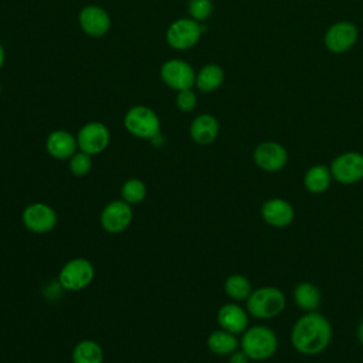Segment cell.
<instances>
[{
    "mask_svg": "<svg viewBox=\"0 0 363 363\" xmlns=\"http://www.w3.org/2000/svg\"><path fill=\"white\" fill-rule=\"evenodd\" d=\"M332 326L329 320L312 311L303 313L291 329L292 347L305 356L322 353L330 343Z\"/></svg>",
    "mask_w": 363,
    "mask_h": 363,
    "instance_id": "cell-1",
    "label": "cell"
},
{
    "mask_svg": "<svg viewBox=\"0 0 363 363\" xmlns=\"http://www.w3.org/2000/svg\"><path fill=\"white\" fill-rule=\"evenodd\" d=\"M285 295L277 286H261L252 289L245 299L248 315L257 319H271L278 316L285 308Z\"/></svg>",
    "mask_w": 363,
    "mask_h": 363,
    "instance_id": "cell-2",
    "label": "cell"
},
{
    "mask_svg": "<svg viewBox=\"0 0 363 363\" xmlns=\"http://www.w3.org/2000/svg\"><path fill=\"white\" fill-rule=\"evenodd\" d=\"M241 350L250 357V360L262 362L271 359L278 349V337L275 332L267 326L247 328L240 340Z\"/></svg>",
    "mask_w": 363,
    "mask_h": 363,
    "instance_id": "cell-3",
    "label": "cell"
},
{
    "mask_svg": "<svg viewBox=\"0 0 363 363\" xmlns=\"http://www.w3.org/2000/svg\"><path fill=\"white\" fill-rule=\"evenodd\" d=\"M125 129L138 139H155L160 133V119L157 113L146 105L129 108L123 116Z\"/></svg>",
    "mask_w": 363,
    "mask_h": 363,
    "instance_id": "cell-4",
    "label": "cell"
},
{
    "mask_svg": "<svg viewBox=\"0 0 363 363\" xmlns=\"http://www.w3.org/2000/svg\"><path fill=\"white\" fill-rule=\"evenodd\" d=\"M203 27L190 17H182L169 24L166 28V43L177 51L193 48L201 38Z\"/></svg>",
    "mask_w": 363,
    "mask_h": 363,
    "instance_id": "cell-5",
    "label": "cell"
},
{
    "mask_svg": "<svg viewBox=\"0 0 363 363\" xmlns=\"http://www.w3.org/2000/svg\"><path fill=\"white\" fill-rule=\"evenodd\" d=\"M95 277V268L91 261L77 257L65 262L58 274V281L61 286L67 291H81L86 288Z\"/></svg>",
    "mask_w": 363,
    "mask_h": 363,
    "instance_id": "cell-6",
    "label": "cell"
},
{
    "mask_svg": "<svg viewBox=\"0 0 363 363\" xmlns=\"http://www.w3.org/2000/svg\"><path fill=\"white\" fill-rule=\"evenodd\" d=\"M162 82L173 91L190 89L196 82V71L193 65L180 58H172L162 64L159 71Z\"/></svg>",
    "mask_w": 363,
    "mask_h": 363,
    "instance_id": "cell-7",
    "label": "cell"
},
{
    "mask_svg": "<svg viewBox=\"0 0 363 363\" xmlns=\"http://www.w3.org/2000/svg\"><path fill=\"white\" fill-rule=\"evenodd\" d=\"M332 179L340 184H354L363 180V153L345 152L336 156L330 166Z\"/></svg>",
    "mask_w": 363,
    "mask_h": 363,
    "instance_id": "cell-8",
    "label": "cell"
},
{
    "mask_svg": "<svg viewBox=\"0 0 363 363\" xmlns=\"http://www.w3.org/2000/svg\"><path fill=\"white\" fill-rule=\"evenodd\" d=\"M359 38V30L354 23L342 20L333 23L323 35L325 48L333 54H343L353 48Z\"/></svg>",
    "mask_w": 363,
    "mask_h": 363,
    "instance_id": "cell-9",
    "label": "cell"
},
{
    "mask_svg": "<svg viewBox=\"0 0 363 363\" xmlns=\"http://www.w3.org/2000/svg\"><path fill=\"white\" fill-rule=\"evenodd\" d=\"M111 140L109 129L105 123L92 121L82 125L77 133V143L81 152H85L91 156L102 153Z\"/></svg>",
    "mask_w": 363,
    "mask_h": 363,
    "instance_id": "cell-10",
    "label": "cell"
},
{
    "mask_svg": "<svg viewBox=\"0 0 363 363\" xmlns=\"http://www.w3.org/2000/svg\"><path fill=\"white\" fill-rule=\"evenodd\" d=\"M21 221L28 231L45 234L57 225L58 217L51 206L45 203H31L23 210Z\"/></svg>",
    "mask_w": 363,
    "mask_h": 363,
    "instance_id": "cell-11",
    "label": "cell"
},
{
    "mask_svg": "<svg viewBox=\"0 0 363 363\" xmlns=\"http://www.w3.org/2000/svg\"><path fill=\"white\" fill-rule=\"evenodd\" d=\"M252 159L255 164L264 172H279L288 163V152L286 149L274 140L261 142L255 146Z\"/></svg>",
    "mask_w": 363,
    "mask_h": 363,
    "instance_id": "cell-12",
    "label": "cell"
},
{
    "mask_svg": "<svg viewBox=\"0 0 363 363\" xmlns=\"http://www.w3.org/2000/svg\"><path fill=\"white\" fill-rule=\"evenodd\" d=\"M78 24L86 35L92 38H101L109 33L112 23L109 13L104 7L88 4L79 10Z\"/></svg>",
    "mask_w": 363,
    "mask_h": 363,
    "instance_id": "cell-13",
    "label": "cell"
},
{
    "mask_svg": "<svg viewBox=\"0 0 363 363\" xmlns=\"http://www.w3.org/2000/svg\"><path fill=\"white\" fill-rule=\"evenodd\" d=\"M133 213L130 204L121 200L108 203L101 211V225L109 234H119L125 231L132 221Z\"/></svg>",
    "mask_w": 363,
    "mask_h": 363,
    "instance_id": "cell-14",
    "label": "cell"
},
{
    "mask_svg": "<svg viewBox=\"0 0 363 363\" xmlns=\"http://www.w3.org/2000/svg\"><path fill=\"white\" fill-rule=\"evenodd\" d=\"M261 217L262 220L275 228H282L289 225L294 221L295 210L289 201L281 197L268 199L261 206Z\"/></svg>",
    "mask_w": 363,
    "mask_h": 363,
    "instance_id": "cell-15",
    "label": "cell"
},
{
    "mask_svg": "<svg viewBox=\"0 0 363 363\" xmlns=\"http://www.w3.org/2000/svg\"><path fill=\"white\" fill-rule=\"evenodd\" d=\"M45 149H47V153L57 160L69 159L78 149L77 136H74L71 132L64 129L52 130L47 136Z\"/></svg>",
    "mask_w": 363,
    "mask_h": 363,
    "instance_id": "cell-16",
    "label": "cell"
},
{
    "mask_svg": "<svg viewBox=\"0 0 363 363\" xmlns=\"http://www.w3.org/2000/svg\"><path fill=\"white\" fill-rule=\"evenodd\" d=\"M189 133L194 143L206 146L217 139L220 133V123L214 115L200 113L191 121Z\"/></svg>",
    "mask_w": 363,
    "mask_h": 363,
    "instance_id": "cell-17",
    "label": "cell"
},
{
    "mask_svg": "<svg viewBox=\"0 0 363 363\" xmlns=\"http://www.w3.org/2000/svg\"><path fill=\"white\" fill-rule=\"evenodd\" d=\"M217 322L221 329L240 335L248 328V312L237 303H225L217 312Z\"/></svg>",
    "mask_w": 363,
    "mask_h": 363,
    "instance_id": "cell-18",
    "label": "cell"
},
{
    "mask_svg": "<svg viewBox=\"0 0 363 363\" xmlns=\"http://www.w3.org/2000/svg\"><path fill=\"white\" fill-rule=\"evenodd\" d=\"M224 82V71L218 64H206L196 72L194 86L204 94L214 92Z\"/></svg>",
    "mask_w": 363,
    "mask_h": 363,
    "instance_id": "cell-19",
    "label": "cell"
},
{
    "mask_svg": "<svg viewBox=\"0 0 363 363\" xmlns=\"http://www.w3.org/2000/svg\"><path fill=\"white\" fill-rule=\"evenodd\" d=\"M332 182L330 169L325 164H313L303 176V186L312 194L325 193Z\"/></svg>",
    "mask_w": 363,
    "mask_h": 363,
    "instance_id": "cell-20",
    "label": "cell"
},
{
    "mask_svg": "<svg viewBox=\"0 0 363 363\" xmlns=\"http://www.w3.org/2000/svg\"><path fill=\"white\" fill-rule=\"evenodd\" d=\"M238 345L240 342L235 335L224 329L214 330L207 337L208 350L217 356H230L234 350L238 349Z\"/></svg>",
    "mask_w": 363,
    "mask_h": 363,
    "instance_id": "cell-21",
    "label": "cell"
},
{
    "mask_svg": "<svg viewBox=\"0 0 363 363\" xmlns=\"http://www.w3.org/2000/svg\"><path fill=\"white\" fill-rule=\"evenodd\" d=\"M294 301L299 309L312 312L320 303V291L311 282H301L294 289Z\"/></svg>",
    "mask_w": 363,
    "mask_h": 363,
    "instance_id": "cell-22",
    "label": "cell"
},
{
    "mask_svg": "<svg viewBox=\"0 0 363 363\" xmlns=\"http://www.w3.org/2000/svg\"><path fill=\"white\" fill-rule=\"evenodd\" d=\"M104 352L99 343L91 339H84L74 346L72 363H102Z\"/></svg>",
    "mask_w": 363,
    "mask_h": 363,
    "instance_id": "cell-23",
    "label": "cell"
},
{
    "mask_svg": "<svg viewBox=\"0 0 363 363\" xmlns=\"http://www.w3.org/2000/svg\"><path fill=\"white\" fill-rule=\"evenodd\" d=\"M224 292L234 301H245L252 292L251 282L241 274H231L224 282Z\"/></svg>",
    "mask_w": 363,
    "mask_h": 363,
    "instance_id": "cell-24",
    "label": "cell"
},
{
    "mask_svg": "<svg viewBox=\"0 0 363 363\" xmlns=\"http://www.w3.org/2000/svg\"><path fill=\"white\" fill-rule=\"evenodd\" d=\"M146 193H147V189H146L145 182H142L140 179H136V177L128 179L121 187L122 200L130 206L139 204L140 201H143L146 197Z\"/></svg>",
    "mask_w": 363,
    "mask_h": 363,
    "instance_id": "cell-25",
    "label": "cell"
},
{
    "mask_svg": "<svg viewBox=\"0 0 363 363\" xmlns=\"http://www.w3.org/2000/svg\"><path fill=\"white\" fill-rule=\"evenodd\" d=\"M68 160L69 172L77 177L86 176L92 169V156L85 152H75Z\"/></svg>",
    "mask_w": 363,
    "mask_h": 363,
    "instance_id": "cell-26",
    "label": "cell"
},
{
    "mask_svg": "<svg viewBox=\"0 0 363 363\" xmlns=\"http://www.w3.org/2000/svg\"><path fill=\"white\" fill-rule=\"evenodd\" d=\"M214 10L213 0H189L187 3V11L189 17L196 21H204L207 20Z\"/></svg>",
    "mask_w": 363,
    "mask_h": 363,
    "instance_id": "cell-27",
    "label": "cell"
},
{
    "mask_svg": "<svg viewBox=\"0 0 363 363\" xmlns=\"http://www.w3.org/2000/svg\"><path fill=\"white\" fill-rule=\"evenodd\" d=\"M176 106L182 112H191L197 106V94L190 89H183L177 91L176 94Z\"/></svg>",
    "mask_w": 363,
    "mask_h": 363,
    "instance_id": "cell-28",
    "label": "cell"
},
{
    "mask_svg": "<svg viewBox=\"0 0 363 363\" xmlns=\"http://www.w3.org/2000/svg\"><path fill=\"white\" fill-rule=\"evenodd\" d=\"M250 357L245 354L244 350H234L230 356H228V363H248Z\"/></svg>",
    "mask_w": 363,
    "mask_h": 363,
    "instance_id": "cell-29",
    "label": "cell"
},
{
    "mask_svg": "<svg viewBox=\"0 0 363 363\" xmlns=\"http://www.w3.org/2000/svg\"><path fill=\"white\" fill-rule=\"evenodd\" d=\"M356 337L359 340V343L363 346V320H360L359 326H357V330H356Z\"/></svg>",
    "mask_w": 363,
    "mask_h": 363,
    "instance_id": "cell-30",
    "label": "cell"
},
{
    "mask_svg": "<svg viewBox=\"0 0 363 363\" xmlns=\"http://www.w3.org/2000/svg\"><path fill=\"white\" fill-rule=\"evenodd\" d=\"M4 62H6V50H4V47H3V44L0 43V69L3 68V65H4Z\"/></svg>",
    "mask_w": 363,
    "mask_h": 363,
    "instance_id": "cell-31",
    "label": "cell"
},
{
    "mask_svg": "<svg viewBox=\"0 0 363 363\" xmlns=\"http://www.w3.org/2000/svg\"><path fill=\"white\" fill-rule=\"evenodd\" d=\"M0 95H1V85H0Z\"/></svg>",
    "mask_w": 363,
    "mask_h": 363,
    "instance_id": "cell-32",
    "label": "cell"
}]
</instances>
